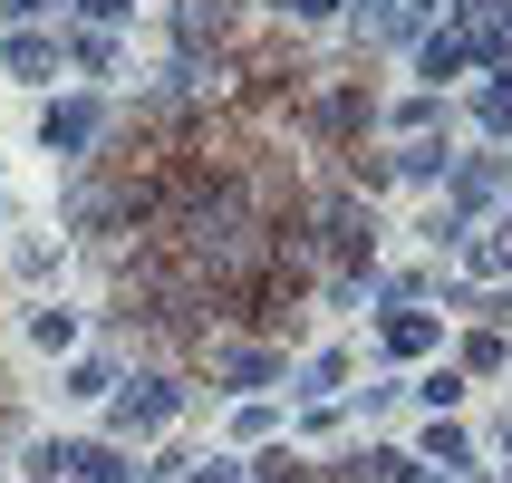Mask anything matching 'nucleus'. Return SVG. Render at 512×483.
Here are the masks:
<instances>
[{"mask_svg": "<svg viewBox=\"0 0 512 483\" xmlns=\"http://www.w3.org/2000/svg\"><path fill=\"white\" fill-rule=\"evenodd\" d=\"M184 252H194V271H213V281L242 271V261H252V223H242V203H232V194L194 203V213H184Z\"/></svg>", "mask_w": 512, "mask_h": 483, "instance_id": "nucleus-1", "label": "nucleus"}, {"mask_svg": "<svg viewBox=\"0 0 512 483\" xmlns=\"http://www.w3.org/2000/svg\"><path fill=\"white\" fill-rule=\"evenodd\" d=\"M174 416H184V387L174 377H136V387H107V435L126 445V435H165Z\"/></svg>", "mask_w": 512, "mask_h": 483, "instance_id": "nucleus-2", "label": "nucleus"}, {"mask_svg": "<svg viewBox=\"0 0 512 483\" xmlns=\"http://www.w3.org/2000/svg\"><path fill=\"white\" fill-rule=\"evenodd\" d=\"M97 136H107V107H97V97H49V107H39V145H49V155H87Z\"/></svg>", "mask_w": 512, "mask_h": 483, "instance_id": "nucleus-3", "label": "nucleus"}, {"mask_svg": "<svg viewBox=\"0 0 512 483\" xmlns=\"http://www.w3.org/2000/svg\"><path fill=\"white\" fill-rule=\"evenodd\" d=\"M319 242H329L339 261H368V252H377V223L358 213V194H339L329 213H319Z\"/></svg>", "mask_w": 512, "mask_h": 483, "instance_id": "nucleus-4", "label": "nucleus"}, {"mask_svg": "<svg viewBox=\"0 0 512 483\" xmlns=\"http://www.w3.org/2000/svg\"><path fill=\"white\" fill-rule=\"evenodd\" d=\"M58 39H39V29H10V39H0V68H10V78H29V87H49L58 78Z\"/></svg>", "mask_w": 512, "mask_h": 483, "instance_id": "nucleus-5", "label": "nucleus"}, {"mask_svg": "<svg viewBox=\"0 0 512 483\" xmlns=\"http://www.w3.org/2000/svg\"><path fill=\"white\" fill-rule=\"evenodd\" d=\"M377 339H387V358H426V348H445V319L406 300V310H387V329H377Z\"/></svg>", "mask_w": 512, "mask_h": 483, "instance_id": "nucleus-6", "label": "nucleus"}, {"mask_svg": "<svg viewBox=\"0 0 512 483\" xmlns=\"http://www.w3.org/2000/svg\"><path fill=\"white\" fill-rule=\"evenodd\" d=\"M213 377H223V387H271V377H290V358L281 348H223Z\"/></svg>", "mask_w": 512, "mask_h": 483, "instance_id": "nucleus-7", "label": "nucleus"}, {"mask_svg": "<svg viewBox=\"0 0 512 483\" xmlns=\"http://www.w3.org/2000/svg\"><path fill=\"white\" fill-rule=\"evenodd\" d=\"M223 29H232V0H184V10H174V49L194 58L203 39H223Z\"/></svg>", "mask_w": 512, "mask_h": 483, "instance_id": "nucleus-8", "label": "nucleus"}, {"mask_svg": "<svg viewBox=\"0 0 512 483\" xmlns=\"http://www.w3.org/2000/svg\"><path fill=\"white\" fill-rule=\"evenodd\" d=\"M464 261H474V281H512V213L493 232H464Z\"/></svg>", "mask_w": 512, "mask_h": 483, "instance_id": "nucleus-9", "label": "nucleus"}, {"mask_svg": "<svg viewBox=\"0 0 512 483\" xmlns=\"http://www.w3.org/2000/svg\"><path fill=\"white\" fill-rule=\"evenodd\" d=\"M387 165H397L406 184H435V174L455 165V145H445V136H406V155H387Z\"/></svg>", "mask_w": 512, "mask_h": 483, "instance_id": "nucleus-10", "label": "nucleus"}, {"mask_svg": "<svg viewBox=\"0 0 512 483\" xmlns=\"http://www.w3.org/2000/svg\"><path fill=\"white\" fill-rule=\"evenodd\" d=\"M474 126H484V136H512V58L493 68V87H484V97H474Z\"/></svg>", "mask_w": 512, "mask_h": 483, "instance_id": "nucleus-11", "label": "nucleus"}, {"mask_svg": "<svg viewBox=\"0 0 512 483\" xmlns=\"http://www.w3.org/2000/svg\"><path fill=\"white\" fill-rule=\"evenodd\" d=\"M416 68H426L435 87H445V78H464V68H474V39H426V49H416Z\"/></svg>", "mask_w": 512, "mask_h": 483, "instance_id": "nucleus-12", "label": "nucleus"}, {"mask_svg": "<svg viewBox=\"0 0 512 483\" xmlns=\"http://www.w3.org/2000/svg\"><path fill=\"white\" fill-rule=\"evenodd\" d=\"M512 368V339L503 329H474V339H464V377H503Z\"/></svg>", "mask_w": 512, "mask_h": 483, "instance_id": "nucleus-13", "label": "nucleus"}, {"mask_svg": "<svg viewBox=\"0 0 512 483\" xmlns=\"http://www.w3.org/2000/svg\"><path fill=\"white\" fill-rule=\"evenodd\" d=\"M416 464H474V445H464V426H455V416H435V426H426Z\"/></svg>", "mask_w": 512, "mask_h": 483, "instance_id": "nucleus-14", "label": "nucleus"}, {"mask_svg": "<svg viewBox=\"0 0 512 483\" xmlns=\"http://www.w3.org/2000/svg\"><path fill=\"white\" fill-rule=\"evenodd\" d=\"M29 339L49 348V358H58V348H78V310H58V300H49V310H29Z\"/></svg>", "mask_w": 512, "mask_h": 483, "instance_id": "nucleus-15", "label": "nucleus"}, {"mask_svg": "<svg viewBox=\"0 0 512 483\" xmlns=\"http://www.w3.org/2000/svg\"><path fill=\"white\" fill-rule=\"evenodd\" d=\"M68 58H78L87 78H116V39H107V29H87V39H68Z\"/></svg>", "mask_w": 512, "mask_h": 483, "instance_id": "nucleus-16", "label": "nucleus"}, {"mask_svg": "<svg viewBox=\"0 0 512 483\" xmlns=\"http://www.w3.org/2000/svg\"><path fill=\"white\" fill-rule=\"evenodd\" d=\"M416 232H426L435 252H455V242H464V232H474V223H464V203H435V213H426V223H416Z\"/></svg>", "mask_w": 512, "mask_h": 483, "instance_id": "nucleus-17", "label": "nucleus"}, {"mask_svg": "<svg viewBox=\"0 0 512 483\" xmlns=\"http://www.w3.org/2000/svg\"><path fill=\"white\" fill-rule=\"evenodd\" d=\"M10 261H20V281H49V271H58V242H49V232H20V252H10Z\"/></svg>", "mask_w": 512, "mask_h": 483, "instance_id": "nucleus-18", "label": "nucleus"}, {"mask_svg": "<svg viewBox=\"0 0 512 483\" xmlns=\"http://www.w3.org/2000/svg\"><path fill=\"white\" fill-rule=\"evenodd\" d=\"M339 377H348V358H339V348H319L310 368H300V397H329V387H339Z\"/></svg>", "mask_w": 512, "mask_h": 483, "instance_id": "nucleus-19", "label": "nucleus"}, {"mask_svg": "<svg viewBox=\"0 0 512 483\" xmlns=\"http://www.w3.org/2000/svg\"><path fill=\"white\" fill-rule=\"evenodd\" d=\"M107 387H116L107 358H78V368H68V397H107Z\"/></svg>", "mask_w": 512, "mask_h": 483, "instance_id": "nucleus-20", "label": "nucleus"}, {"mask_svg": "<svg viewBox=\"0 0 512 483\" xmlns=\"http://www.w3.org/2000/svg\"><path fill=\"white\" fill-rule=\"evenodd\" d=\"M435 116H445V97L426 87V97H406V107H397V126H406V136H435Z\"/></svg>", "mask_w": 512, "mask_h": 483, "instance_id": "nucleus-21", "label": "nucleus"}, {"mask_svg": "<svg viewBox=\"0 0 512 483\" xmlns=\"http://www.w3.org/2000/svg\"><path fill=\"white\" fill-rule=\"evenodd\" d=\"M416 397H426V406H435V416H445V406H455V397H464V368H435V377H416Z\"/></svg>", "mask_w": 512, "mask_h": 483, "instance_id": "nucleus-22", "label": "nucleus"}, {"mask_svg": "<svg viewBox=\"0 0 512 483\" xmlns=\"http://www.w3.org/2000/svg\"><path fill=\"white\" fill-rule=\"evenodd\" d=\"M368 464H377V483H426V474H416V455H397V445H377Z\"/></svg>", "mask_w": 512, "mask_h": 483, "instance_id": "nucleus-23", "label": "nucleus"}, {"mask_svg": "<svg viewBox=\"0 0 512 483\" xmlns=\"http://www.w3.org/2000/svg\"><path fill=\"white\" fill-rule=\"evenodd\" d=\"M252 483H310V464H300V455H261Z\"/></svg>", "mask_w": 512, "mask_h": 483, "instance_id": "nucleus-24", "label": "nucleus"}, {"mask_svg": "<svg viewBox=\"0 0 512 483\" xmlns=\"http://www.w3.org/2000/svg\"><path fill=\"white\" fill-rule=\"evenodd\" d=\"M271 426H281V406H242V416H232V435H242V445H261Z\"/></svg>", "mask_w": 512, "mask_h": 483, "instance_id": "nucleus-25", "label": "nucleus"}, {"mask_svg": "<svg viewBox=\"0 0 512 483\" xmlns=\"http://www.w3.org/2000/svg\"><path fill=\"white\" fill-rule=\"evenodd\" d=\"M78 10H87V20H97V29H116V20H136V0H78Z\"/></svg>", "mask_w": 512, "mask_h": 483, "instance_id": "nucleus-26", "label": "nucleus"}, {"mask_svg": "<svg viewBox=\"0 0 512 483\" xmlns=\"http://www.w3.org/2000/svg\"><path fill=\"white\" fill-rule=\"evenodd\" d=\"M281 10H290V20H300V29H319V20H339V0H281Z\"/></svg>", "mask_w": 512, "mask_h": 483, "instance_id": "nucleus-27", "label": "nucleus"}, {"mask_svg": "<svg viewBox=\"0 0 512 483\" xmlns=\"http://www.w3.org/2000/svg\"><path fill=\"white\" fill-rule=\"evenodd\" d=\"M184 483H242V464H184Z\"/></svg>", "mask_w": 512, "mask_h": 483, "instance_id": "nucleus-28", "label": "nucleus"}, {"mask_svg": "<svg viewBox=\"0 0 512 483\" xmlns=\"http://www.w3.org/2000/svg\"><path fill=\"white\" fill-rule=\"evenodd\" d=\"M39 10H49V0H0V20H39Z\"/></svg>", "mask_w": 512, "mask_h": 483, "instance_id": "nucleus-29", "label": "nucleus"}, {"mask_svg": "<svg viewBox=\"0 0 512 483\" xmlns=\"http://www.w3.org/2000/svg\"><path fill=\"white\" fill-rule=\"evenodd\" d=\"M445 483H484V474H464V464H455V474H445Z\"/></svg>", "mask_w": 512, "mask_h": 483, "instance_id": "nucleus-30", "label": "nucleus"}, {"mask_svg": "<svg viewBox=\"0 0 512 483\" xmlns=\"http://www.w3.org/2000/svg\"><path fill=\"white\" fill-rule=\"evenodd\" d=\"M406 10H435V0H406Z\"/></svg>", "mask_w": 512, "mask_h": 483, "instance_id": "nucleus-31", "label": "nucleus"}, {"mask_svg": "<svg viewBox=\"0 0 512 483\" xmlns=\"http://www.w3.org/2000/svg\"><path fill=\"white\" fill-rule=\"evenodd\" d=\"M503 29H512V0H503Z\"/></svg>", "mask_w": 512, "mask_h": 483, "instance_id": "nucleus-32", "label": "nucleus"}, {"mask_svg": "<svg viewBox=\"0 0 512 483\" xmlns=\"http://www.w3.org/2000/svg\"><path fill=\"white\" fill-rule=\"evenodd\" d=\"M503 455H512V426H503Z\"/></svg>", "mask_w": 512, "mask_h": 483, "instance_id": "nucleus-33", "label": "nucleus"}, {"mask_svg": "<svg viewBox=\"0 0 512 483\" xmlns=\"http://www.w3.org/2000/svg\"><path fill=\"white\" fill-rule=\"evenodd\" d=\"M29 483H49V474H29Z\"/></svg>", "mask_w": 512, "mask_h": 483, "instance_id": "nucleus-34", "label": "nucleus"}]
</instances>
